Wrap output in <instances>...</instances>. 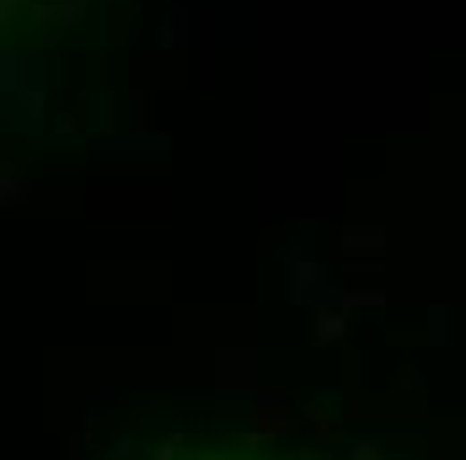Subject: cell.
<instances>
[{
  "mask_svg": "<svg viewBox=\"0 0 466 460\" xmlns=\"http://www.w3.org/2000/svg\"><path fill=\"white\" fill-rule=\"evenodd\" d=\"M365 247H370V252L381 247V230H376V225H370V230H360V225H354V230H349V252H365Z\"/></svg>",
  "mask_w": 466,
  "mask_h": 460,
  "instance_id": "cell-2",
  "label": "cell"
},
{
  "mask_svg": "<svg viewBox=\"0 0 466 460\" xmlns=\"http://www.w3.org/2000/svg\"><path fill=\"white\" fill-rule=\"evenodd\" d=\"M354 460H381V450H376V445H360V450H354Z\"/></svg>",
  "mask_w": 466,
  "mask_h": 460,
  "instance_id": "cell-4",
  "label": "cell"
},
{
  "mask_svg": "<svg viewBox=\"0 0 466 460\" xmlns=\"http://www.w3.org/2000/svg\"><path fill=\"white\" fill-rule=\"evenodd\" d=\"M445 322H451V316L435 305V311H429V343H451V327H445Z\"/></svg>",
  "mask_w": 466,
  "mask_h": 460,
  "instance_id": "cell-3",
  "label": "cell"
},
{
  "mask_svg": "<svg viewBox=\"0 0 466 460\" xmlns=\"http://www.w3.org/2000/svg\"><path fill=\"white\" fill-rule=\"evenodd\" d=\"M306 460H327V456H306Z\"/></svg>",
  "mask_w": 466,
  "mask_h": 460,
  "instance_id": "cell-5",
  "label": "cell"
},
{
  "mask_svg": "<svg viewBox=\"0 0 466 460\" xmlns=\"http://www.w3.org/2000/svg\"><path fill=\"white\" fill-rule=\"evenodd\" d=\"M343 338H349V316L317 311V343H343Z\"/></svg>",
  "mask_w": 466,
  "mask_h": 460,
  "instance_id": "cell-1",
  "label": "cell"
}]
</instances>
